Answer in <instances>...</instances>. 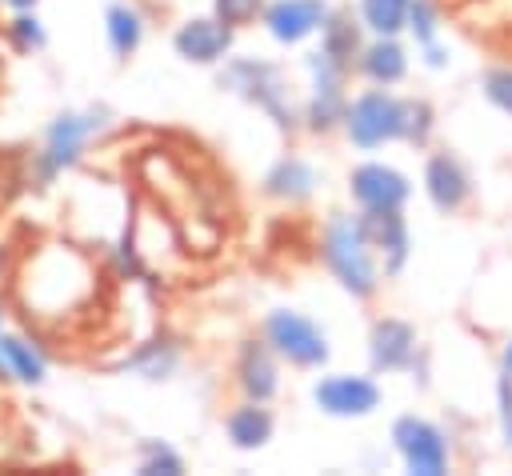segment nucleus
<instances>
[{"mask_svg": "<svg viewBox=\"0 0 512 476\" xmlns=\"http://www.w3.org/2000/svg\"><path fill=\"white\" fill-rule=\"evenodd\" d=\"M320 252H324V264L328 272L340 280V288L356 300H368L376 296L380 288V264L356 224V216H344V212H332L328 224H324V236H320Z\"/></svg>", "mask_w": 512, "mask_h": 476, "instance_id": "nucleus-1", "label": "nucleus"}, {"mask_svg": "<svg viewBox=\"0 0 512 476\" xmlns=\"http://www.w3.org/2000/svg\"><path fill=\"white\" fill-rule=\"evenodd\" d=\"M104 128H108V108H68V112H60L44 128V144L32 156V180L40 188L52 184L60 172H68L84 156V144L92 136H100Z\"/></svg>", "mask_w": 512, "mask_h": 476, "instance_id": "nucleus-2", "label": "nucleus"}, {"mask_svg": "<svg viewBox=\"0 0 512 476\" xmlns=\"http://www.w3.org/2000/svg\"><path fill=\"white\" fill-rule=\"evenodd\" d=\"M220 88L244 96L248 104L264 108L280 128H300V112L288 96V84H284V72L260 56H224V68H220Z\"/></svg>", "mask_w": 512, "mask_h": 476, "instance_id": "nucleus-3", "label": "nucleus"}, {"mask_svg": "<svg viewBox=\"0 0 512 476\" xmlns=\"http://www.w3.org/2000/svg\"><path fill=\"white\" fill-rule=\"evenodd\" d=\"M344 132L356 148L372 152L380 144L404 140L408 144V100L392 96L388 88H368L356 100H348L344 108Z\"/></svg>", "mask_w": 512, "mask_h": 476, "instance_id": "nucleus-4", "label": "nucleus"}, {"mask_svg": "<svg viewBox=\"0 0 512 476\" xmlns=\"http://www.w3.org/2000/svg\"><path fill=\"white\" fill-rule=\"evenodd\" d=\"M264 340L292 368H324L328 356H332L324 328L312 316L296 312V308H272L264 316Z\"/></svg>", "mask_w": 512, "mask_h": 476, "instance_id": "nucleus-5", "label": "nucleus"}, {"mask_svg": "<svg viewBox=\"0 0 512 476\" xmlns=\"http://www.w3.org/2000/svg\"><path fill=\"white\" fill-rule=\"evenodd\" d=\"M392 448H396L404 472H412V476H444L448 472L452 448H448L444 428L432 424V420H424V416H416V412L396 416V424H392Z\"/></svg>", "mask_w": 512, "mask_h": 476, "instance_id": "nucleus-6", "label": "nucleus"}, {"mask_svg": "<svg viewBox=\"0 0 512 476\" xmlns=\"http://www.w3.org/2000/svg\"><path fill=\"white\" fill-rule=\"evenodd\" d=\"M312 404L332 420H364L380 408V384L372 376L328 372L312 384Z\"/></svg>", "mask_w": 512, "mask_h": 476, "instance_id": "nucleus-7", "label": "nucleus"}, {"mask_svg": "<svg viewBox=\"0 0 512 476\" xmlns=\"http://www.w3.org/2000/svg\"><path fill=\"white\" fill-rule=\"evenodd\" d=\"M348 192L360 208H372V212H396L408 204L412 196V180L392 168V164H380V160H368V164H356L352 176H348Z\"/></svg>", "mask_w": 512, "mask_h": 476, "instance_id": "nucleus-8", "label": "nucleus"}, {"mask_svg": "<svg viewBox=\"0 0 512 476\" xmlns=\"http://www.w3.org/2000/svg\"><path fill=\"white\" fill-rule=\"evenodd\" d=\"M356 224H360V232H364V240L376 256V264L384 268V276H400V268L408 264V224H404L400 208L396 212L360 208Z\"/></svg>", "mask_w": 512, "mask_h": 476, "instance_id": "nucleus-9", "label": "nucleus"}, {"mask_svg": "<svg viewBox=\"0 0 512 476\" xmlns=\"http://www.w3.org/2000/svg\"><path fill=\"white\" fill-rule=\"evenodd\" d=\"M416 328L400 316H380L368 332L372 372H412L416 368Z\"/></svg>", "mask_w": 512, "mask_h": 476, "instance_id": "nucleus-10", "label": "nucleus"}, {"mask_svg": "<svg viewBox=\"0 0 512 476\" xmlns=\"http://www.w3.org/2000/svg\"><path fill=\"white\" fill-rule=\"evenodd\" d=\"M324 16H328L324 0H272V4H264L260 24L276 44H300L312 32H320Z\"/></svg>", "mask_w": 512, "mask_h": 476, "instance_id": "nucleus-11", "label": "nucleus"}, {"mask_svg": "<svg viewBox=\"0 0 512 476\" xmlns=\"http://www.w3.org/2000/svg\"><path fill=\"white\" fill-rule=\"evenodd\" d=\"M280 356L272 352V344L260 336V340H244L240 352H236V384L244 392V400H260L268 404L276 392H280Z\"/></svg>", "mask_w": 512, "mask_h": 476, "instance_id": "nucleus-12", "label": "nucleus"}, {"mask_svg": "<svg viewBox=\"0 0 512 476\" xmlns=\"http://www.w3.org/2000/svg\"><path fill=\"white\" fill-rule=\"evenodd\" d=\"M172 48L188 64H220L232 48V28L220 24L216 16H196V20H184L176 28Z\"/></svg>", "mask_w": 512, "mask_h": 476, "instance_id": "nucleus-13", "label": "nucleus"}, {"mask_svg": "<svg viewBox=\"0 0 512 476\" xmlns=\"http://www.w3.org/2000/svg\"><path fill=\"white\" fill-rule=\"evenodd\" d=\"M424 192L436 212H460L472 196V180L452 152H436L424 164Z\"/></svg>", "mask_w": 512, "mask_h": 476, "instance_id": "nucleus-14", "label": "nucleus"}, {"mask_svg": "<svg viewBox=\"0 0 512 476\" xmlns=\"http://www.w3.org/2000/svg\"><path fill=\"white\" fill-rule=\"evenodd\" d=\"M360 48H364V24H360V16H352L348 8H328L324 24H320V52L332 56L336 64H344L352 72Z\"/></svg>", "mask_w": 512, "mask_h": 476, "instance_id": "nucleus-15", "label": "nucleus"}, {"mask_svg": "<svg viewBox=\"0 0 512 476\" xmlns=\"http://www.w3.org/2000/svg\"><path fill=\"white\" fill-rule=\"evenodd\" d=\"M356 68H360L372 84L388 88V84H400V80L408 76V52H404V44H400L396 36H372V40L360 48Z\"/></svg>", "mask_w": 512, "mask_h": 476, "instance_id": "nucleus-16", "label": "nucleus"}, {"mask_svg": "<svg viewBox=\"0 0 512 476\" xmlns=\"http://www.w3.org/2000/svg\"><path fill=\"white\" fill-rule=\"evenodd\" d=\"M224 432H228L232 448L256 452V448H264V444L272 440L276 420H272V412H268L260 400H244V404H236V408L224 416Z\"/></svg>", "mask_w": 512, "mask_h": 476, "instance_id": "nucleus-17", "label": "nucleus"}, {"mask_svg": "<svg viewBox=\"0 0 512 476\" xmlns=\"http://www.w3.org/2000/svg\"><path fill=\"white\" fill-rule=\"evenodd\" d=\"M264 192L280 204H304L312 192H316V168L300 156H284L268 168L264 176Z\"/></svg>", "mask_w": 512, "mask_h": 476, "instance_id": "nucleus-18", "label": "nucleus"}, {"mask_svg": "<svg viewBox=\"0 0 512 476\" xmlns=\"http://www.w3.org/2000/svg\"><path fill=\"white\" fill-rule=\"evenodd\" d=\"M104 40H108L116 60L136 56V48L144 44V12L128 0H112L104 8Z\"/></svg>", "mask_w": 512, "mask_h": 476, "instance_id": "nucleus-19", "label": "nucleus"}, {"mask_svg": "<svg viewBox=\"0 0 512 476\" xmlns=\"http://www.w3.org/2000/svg\"><path fill=\"white\" fill-rule=\"evenodd\" d=\"M0 356H4V368H8V380H20V384H44L48 376V360L44 352L20 336V332H4L0 328Z\"/></svg>", "mask_w": 512, "mask_h": 476, "instance_id": "nucleus-20", "label": "nucleus"}, {"mask_svg": "<svg viewBox=\"0 0 512 476\" xmlns=\"http://www.w3.org/2000/svg\"><path fill=\"white\" fill-rule=\"evenodd\" d=\"M176 364H180V344L168 336V332H160V336H152L148 344H140L120 368L128 372H140L144 380H168L172 372H176Z\"/></svg>", "mask_w": 512, "mask_h": 476, "instance_id": "nucleus-21", "label": "nucleus"}, {"mask_svg": "<svg viewBox=\"0 0 512 476\" xmlns=\"http://www.w3.org/2000/svg\"><path fill=\"white\" fill-rule=\"evenodd\" d=\"M404 28L412 32V40H416V48L424 52V64H428V68H444V64H448L444 44L436 40V36H440V12H436L432 0H412Z\"/></svg>", "mask_w": 512, "mask_h": 476, "instance_id": "nucleus-22", "label": "nucleus"}, {"mask_svg": "<svg viewBox=\"0 0 512 476\" xmlns=\"http://www.w3.org/2000/svg\"><path fill=\"white\" fill-rule=\"evenodd\" d=\"M408 4L412 0H360V24L372 36H396L408 24Z\"/></svg>", "mask_w": 512, "mask_h": 476, "instance_id": "nucleus-23", "label": "nucleus"}, {"mask_svg": "<svg viewBox=\"0 0 512 476\" xmlns=\"http://www.w3.org/2000/svg\"><path fill=\"white\" fill-rule=\"evenodd\" d=\"M136 452H140V464H136L140 476H180L184 472V456L164 440H140Z\"/></svg>", "mask_w": 512, "mask_h": 476, "instance_id": "nucleus-24", "label": "nucleus"}, {"mask_svg": "<svg viewBox=\"0 0 512 476\" xmlns=\"http://www.w3.org/2000/svg\"><path fill=\"white\" fill-rule=\"evenodd\" d=\"M8 40H12L16 52H44L48 48V32H44V24H40V16L32 8L16 12L8 20Z\"/></svg>", "mask_w": 512, "mask_h": 476, "instance_id": "nucleus-25", "label": "nucleus"}, {"mask_svg": "<svg viewBox=\"0 0 512 476\" xmlns=\"http://www.w3.org/2000/svg\"><path fill=\"white\" fill-rule=\"evenodd\" d=\"M260 12H264V0H212V16L220 24H228L232 32L244 28V24H252Z\"/></svg>", "mask_w": 512, "mask_h": 476, "instance_id": "nucleus-26", "label": "nucleus"}, {"mask_svg": "<svg viewBox=\"0 0 512 476\" xmlns=\"http://www.w3.org/2000/svg\"><path fill=\"white\" fill-rule=\"evenodd\" d=\"M480 84H484V96H488V104H492V108H500L504 116H512V68H508V64H500V68H488Z\"/></svg>", "mask_w": 512, "mask_h": 476, "instance_id": "nucleus-27", "label": "nucleus"}, {"mask_svg": "<svg viewBox=\"0 0 512 476\" xmlns=\"http://www.w3.org/2000/svg\"><path fill=\"white\" fill-rule=\"evenodd\" d=\"M432 136V104L428 100H408V144L424 148Z\"/></svg>", "mask_w": 512, "mask_h": 476, "instance_id": "nucleus-28", "label": "nucleus"}, {"mask_svg": "<svg viewBox=\"0 0 512 476\" xmlns=\"http://www.w3.org/2000/svg\"><path fill=\"white\" fill-rule=\"evenodd\" d=\"M496 420H500L504 448H512V372H500L496 380Z\"/></svg>", "mask_w": 512, "mask_h": 476, "instance_id": "nucleus-29", "label": "nucleus"}, {"mask_svg": "<svg viewBox=\"0 0 512 476\" xmlns=\"http://www.w3.org/2000/svg\"><path fill=\"white\" fill-rule=\"evenodd\" d=\"M500 372H512V340H508L504 352H500Z\"/></svg>", "mask_w": 512, "mask_h": 476, "instance_id": "nucleus-30", "label": "nucleus"}, {"mask_svg": "<svg viewBox=\"0 0 512 476\" xmlns=\"http://www.w3.org/2000/svg\"><path fill=\"white\" fill-rule=\"evenodd\" d=\"M4 4H8L12 12H28V8H36L40 0H4Z\"/></svg>", "mask_w": 512, "mask_h": 476, "instance_id": "nucleus-31", "label": "nucleus"}]
</instances>
